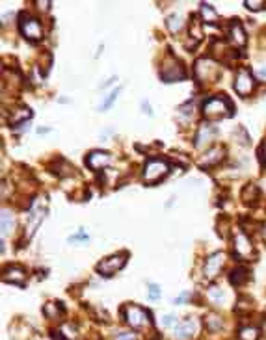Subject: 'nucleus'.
I'll list each match as a JSON object with an SVG mask.
<instances>
[{
    "label": "nucleus",
    "instance_id": "24",
    "mask_svg": "<svg viewBox=\"0 0 266 340\" xmlns=\"http://www.w3.org/2000/svg\"><path fill=\"white\" fill-rule=\"evenodd\" d=\"M201 19L208 25H216L218 23V13L210 4H201Z\"/></svg>",
    "mask_w": 266,
    "mask_h": 340
},
{
    "label": "nucleus",
    "instance_id": "3",
    "mask_svg": "<svg viewBox=\"0 0 266 340\" xmlns=\"http://www.w3.org/2000/svg\"><path fill=\"white\" fill-rule=\"evenodd\" d=\"M169 171H171V165H169L168 160H164V158H149L144 165V180L147 184L153 186L162 179H166L169 175Z\"/></svg>",
    "mask_w": 266,
    "mask_h": 340
},
{
    "label": "nucleus",
    "instance_id": "40",
    "mask_svg": "<svg viewBox=\"0 0 266 340\" xmlns=\"http://www.w3.org/2000/svg\"><path fill=\"white\" fill-rule=\"evenodd\" d=\"M144 112H145V114H151V110H149V104H145V102H144Z\"/></svg>",
    "mask_w": 266,
    "mask_h": 340
},
{
    "label": "nucleus",
    "instance_id": "27",
    "mask_svg": "<svg viewBox=\"0 0 266 340\" xmlns=\"http://www.w3.org/2000/svg\"><path fill=\"white\" fill-rule=\"evenodd\" d=\"M208 299L214 303V305H223V299H225V294L222 292V288L212 287L208 290Z\"/></svg>",
    "mask_w": 266,
    "mask_h": 340
},
{
    "label": "nucleus",
    "instance_id": "22",
    "mask_svg": "<svg viewBox=\"0 0 266 340\" xmlns=\"http://www.w3.org/2000/svg\"><path fill=\"white\" fill-rule=\"evenodd\" d=\"M203 37V30H201V25H199L198 17H192V23H190V45H198Z\"/></svg>",
    "mask_w": 266,
    "mask_h": 340
},
{
    "label": "nucleus",
    "instance_id": "23",
    "mask_svg": "<svg viewBox=\"0 0 266 340\" xmlns=\"http://www.w3.org/2000/svg\"><path fill=\"white\" fill-rule=\"evenodd\" d=\"M0 221H2V236H8L11 231H15V225L17 223H15V218L10 210H4V212H2Z\"/></svg>",
    "mask_w": 266,
    "mask_h": 340
},
{
    "label": "nucleus",
    "instance_id": "8",
    "mask_svg": "<svg viewBox=\"0 0 266 340\" xmlns=\"http://www.w3.org/2000/svg\"><path fill=\"white\" fill-rule=\"evenodd\" d=\"M255 84L257 80L253 78L252 71L246 67H240L237 71V77H235V91L240 95V97H250L253 93V89H255Z\"/></svg>",
    "mask_w": 266,
    "mask_h": 340
},
{
    "label": "nucleus",
    "instance_id": "28",
    "mask_svg": "<svg viewBox=\"0 0 266 340\" xmlns=\"http://www.w3.org/2000/svg\"><path fill=\"white\" fill-rule=\"evenodd\" d=\"M119 91H121V89L117 88V89H114V91H112L110 95H108V97H107V101L102 102V106H101L102 110H108V108H110L112 104H114V101H116V99H117V95H119Z\"/></svg>",
    "mask_w": 266,
    "mask_h": 340
},
{
    "label": "nucleus",
    "instance_id": "30",
    "mask_svg": "<svg viewBox=\"0 0 266 340\" xmlns=\"http://www.w3.org/2000/svg\"><path fill=\"white\" fill-rule=\"evenodd\" d=\"M149 297L151 299H158L160 297V288L156 285H149Z\"/></svg>",
    "mask_w": 266,
    "mask_h": 340
},
{
    "label": "nucleus",
    "instance_id": "18",
    "mask_svg": "<svg viewBox=\"0 0 266 340\" xmlns=\"http://www.w3.org/2000/svg\"><path fill=\"white\" fill-rule=\"evenodd\" d=\"M259 195H261V192H259V186L257 184H246L244 186V190H242V194H240V197H242V201L246 204H253V203H257V199H259Z\"/></svg>",
    "mask_w": 266,
    "mask_h": 340
},
{
    "label": "nucleus",
    "instance_id": "37",
    "mask_svg": "<svg viewBox=\"0 0 266 340\" xmlns=\"http://www.w3.org/2000/svg\"><path fill=\"white\" fill-rule=\"evenodd\" d=\"M186 297H188V294H186V292H184V294H181V296L177 297V299H175V303H183L184 299H186Z\"/></svg>",
    "mask_w": 266,
    "mask_h": 340
},
{
    "label": "nucleus",
    "instance_id": "31",
    "mask_svg": "<svg viewBox=\"0 0 266 340\" xmlns=\"http://www.w3.org/2000/svg\"><path fill=\"white\" fill-rule=\"evenodd\" d=\"M173 324H177V318H175V316H171V314L164 316V320H162V326L169 327V326H173Z\"/></svg>",
    "mask_w": 266,
    "mask_h": 340
},
{
    "label": "nucleus",
    "instance_id": "26",
    "mask_svg": "<svg viewBox=\"0 0 266 340\" xmlns=\"http://www.w3.org/2000/svg\"><path fill=\"white\" fill-rule=\"evenodd\" d=\"M205 326H207V329L210 331V333H218V331L222 329V318L216 314H208L207 318H205Z\"/></svg>",
    "mask_w": 266,
    "mask_h": 340
},
{
    "label": "nucleus",
    "instance_id": "39",
    "mask_svg": "<svg viewBox=\"0 0 266 340\" xmlns=\"http://www.w3.org/2000/svg\"><path fill=\"white\" fill-rule=\"evenodd\" d=\"M261 234H262V238L266 240V225H262V229H261Z\"/></svg>",
    "mask_w": 266,
    "mask_h": 340
},
{
    "label": "nucleus",
    "instance_id": "11",
    "mask_svg": "<svg viewBox=\"0 0 266 340\" xmlns=\"http://www.w3.org/2000/svg\"><path fill=\"white\" fill-rule=\"evenodd\" d=\"M223 264H225V253H222V251L212 253V255L207 257V260H205V268H203L205 277H207L208 281L218 277V273L222 272Z\"/></svg>",
    "mask_w": 266,
    "mask_h": 340
},
{
    "label": "nucleus",
    "instance_id": "17",
    "mask_svg": "<svg viewBox=\"0 0 266 340\" xmlns=\"http://www.w3.org/2000/svg\"><path fill=\"white\" fill-rule=\"evenodd\" d=\"M227 35H229V39H231V43L235 45V47H244L246 41H247L246 32H244V26H242V23L238 19L231 21Z\"/></svg>",
    "mask_w": 266,
    "mask_h": 340
},
{
    "label": "nucleus",
    "instance_id": "9",
    "mask_svg": "<svg viewBox=\"0 0 266 340\" xmlns=\"http://www.w3.org/2000/svg\"><path fill=\"white\" fill-rule=\"evenodd\" d=\"M235 257H238L240 260H252L255 257V249H253L252 240L247 238V234H244L242 231L235 233Z\"/></svg>",
    "mask_w": 266,
    "mask_h": 340
},
{
    "label": "nucleus",
    "instance_id": "19",
    "mask_svg": "<svg viewBox=\"0 0 266 340\" xmlns=\"http://www.w3.org/2000/svg\"><path fill=\"white\" fill-rule=\"evenodd\" d=\"M247 279H250V272H247L246 268H235L231 272V275H229V281H231V285H235V287H242V285H246Z\"/></svg>",
    "mask_w": 266,
    "mask_h": 340
},
{
    "label": "nucleus",
    "instance_id": "4",
    "mask_svg": "<svg viewBox=\"0 0 266 340\" xmlns=\"http://www.w3.org/2000/svg\"><path fill=\"white\" fill-rule=\"evenodd\" d=\"M160 78L164 82H179L186 78V69L177 58H173L171 54L166 56V60L162 62V67H160Z\"/></svg>",
    "mask_w": 266,
    "mask_h": 340
},
{
    "label": "nucleus",
    "instance_id": "41",
    "mask_svg": "<svg viewBox=\"0 0 266 340\" xmlns=\"http://www.w3.org/2000/svg\"><path fill=\"white\" fill-rule=\"evenodd\" d=\"M264 329H266V324H264Z\"/></svg>",
    "mask_w": 266,
    "mask_h": 340
},
{
    "label": "nucleus",
    "instance_id": "10",
    "mask_svg": "<svg viewBox=\"0 0 266 340\" xmlns=\"http://www.w3.org/2000/svg\"><path fill=\"white\" fill-rule=\"evenodd\" d=\"M45 216H47V209H45V204H41V203L32 204L30 214H28V223H26V238H32V236H34V233L38 231V227L41 225V221L45 219Z\"/></svg>",
    "mask_w": 266,
    "mask_h": 340
},
{
    "label": "nucleus",
    "instance_id": "34",
    "mask_svg": "<svg viewBox=\"0 0 266 340\" xmlns=\"http://www.w3.org/2000/svg\"><path fill=\"white\" fill-rule=\"evenodd\" d=\"M77 240H87V234L84 233V231H80V233H78V234L71 236V242H77Z\"/></svg>",
    "mask_w": 266,
    "mask_h": 340
},
{
    "label": "nucleus",
    "instance_id": "1",
    "mask_svg": "<svg viewBox=\"0 0 266 340\" xmlns=\"http://www.w3.org/2000/svg\"><path fill=\"white\" fill-rule=\"evenodd\" d=\"M203 116L207 119H222L233 116V102L225 95H212L203 102Z\"/></svg>",
    "mask_w": 266,
    "mask_h": 340
},
{
    "label": "nucleus",
    "instance_id": "7",
    "mask_svg": "<svg viewBox=\"0 0 266 340\" xmlns=\"http://www.w3.org/2000/svg\"><path fill=\"white\" fill-rule=\"evenodd\" d=\"M127 257H129V253L123 251V253H116V255H112V257L102 258L101 262L97 264L99 275H102V277H112L117 270H121V268L127 264Z\"/></svg>",
    "mask_w": 266,
    "mask_h": 340
},
{
    "label": "nucleus",
    "instance_id": "32",
    "mask_svg": "<svg viewBox=\"0 0 266 340\" xmlns=\"http://www.w3.org/2000/svg\"><path fill=\"white\" fill-rule=\"evenodd\" d=\"M114 340H136L134 333H119Z\"/></svg>",
    "mask_w": 266,
    "mask_h": 340
},
{
    "label": "nucleus",
    "instance_id": "12",
    "mask_svg": "<svg viewBox=\"0 0 266 340\" xmlns=\"http://www.w3.org/2000/svg\"><path fill=\"white\" fill-rule=\"evenodd\" d=\"M199 331V322L196 318H186V320L179 322L177 326H175V338L177 340H190L193 336L198 335Z\"/></svg>",
    "mask_w": 266,
    "mask_h": 340
},
{
    "label": "nucleus",
    "instance_id": "29",
    "mask_svg": "<svg viewBox=\"0 0 266 340\" xmlns=\"http://www.w3.org/2000/svg\"><path fill=\"white\" fill-rule=\"evenodd\" d=\"M246 4V8L247 10H252V11H261V10H264V6H266V2H257V0H246L244 2Z\"/></svg>",
    "mask_w": 266,
    "mask_h": 340
},
{
    "label": "nucleus",
    "instance_id": "20",
    "mask_svg": "<svg viewBox=\"0 0 266 340\" xmlns=\"http://www.w3.org/2000/svg\"><path fill=\"white\" fill-rule=\"evenodd\" d=\"M183 26H184V21L181 13L169 15L168 19H166V28H168L171 34H179L181 30H183Z\"/></svg>",
    "mask_w": 266,
    "mask_h": 340
},
{
    "label": "nucleus",
    "instance_id": "5",
    "mask_svg": "<svg viewBox=\"0 0 266 340\" xmlns=\"http://www.w3.org/2000/svg\"><path fill=\"white\" fill-rule=\"evenodd\" d=\"M19 30H21V34L28 39V41H41V39H43V34H45L41 21L36 19V17H30L28 13H21Z\"/></svg>",
    "mask_w": 266,
    "mask_h": 340
},
{
    "label": "nucleus",
    "instance_id": "14",
    "mask_svg": "<svg viewBox=\"0 0 266 340\" xmlns=\"http://www.w3.org/2000/svg\"><path fill=\"white\" fill-rule=\"evenodd\" d=\"M110 162H112V158H110V155H108L107 151H92L86 158L87 167L93 169V171L104 169V167L110 165Z\"/></svg>",
    "mask_w": 266,
    "mask_h": 340
},
{
    "label": "nucleus",
    "instance_id": "15",
    "mask_svg": "<svg viewBox=\"0 0 266 340\" xmlns=\"http://www.w3.org/2000/svg\"><path fill=\"white\" fill-rule=\"evenodd\" d=\"M214 136H216V128L212 125H208V123H203V125L199 126L196 138H193V145L198 147V149H203L205 145L212 143Z\"/></svg>",
    "mask_w": 266,
    "mask_h": 340
},
{
    "label": "nucleus",
    "instance_id": "13",
    "mask_svg": "<svg viewBox=\"0 0 266 340\" xmlns=\"http://www.w3.org/2000/svg\"><path fill=\"white\" fill-rule=\"evenodd\" d=\"M2 281L10 282V285H17V287H24V282H26V272H24V268L10 264V266H6L4 272H2Z\"/></svg>",
    "mask_w": 266,
    "mask_h": 340
},
{
    "label": "nucleus",
    "instance_id": "35",
    "mask_svg": "<svg viewBox=\"0 0 266 340\" xmlns=\"http://www.w3.org/2000/svg\"><path fill=\"white\" fill-rule=\"evenodd\" d=\"M38 6H39V10L48 11V6H50V2H48V0H45V2H38Z\"/></svg>",
    "mask_w": 266,
    "mask_h": 340
},
{
    "label": "nucleus",
    "instance_id": "38",
    "mask_svg": "<svg viewBox=\"0 0 266 340\" xmlns=\"http://www.w3.org/2000/svg\"><path fill=\"white\" fill-rule=\"evenodd\" d=\"M259 77H261V78H266V69H261V71H259Z\"/></svg>",
    "mask_w": 266,
    "mask_h": 340
},
{
    "label": "nucleus",
    "instance_id": "16",
    "mask_svg": "<svg viewBox=\"0 0 266 340\" xmlns=\"http://www.w3.org/2000/svg\"><path fill=\"white\" fill-rule=\"evenodd\" d=\"M223 156H225V151H223V147H212V149H208L201 158H199V165L207 169V167H212V165H218L220 162L223 160Z\"/></svg>",
    "mask_w": 266,
    "mask_h": 340
},
{
    "label": "nucleus",
    "instance_id": "21",
    "mask_svg": "<svg viewBox=\"0 0 266 340\" xmlns=\"http://www.w3.org/2000/svg\"><path fill=\"white\" fill-rule=\"evenodd\" d=\"M43 314L47 316L48 320H54L58 316L63 314V305L60 301H48L47 305L43 307Z\"/></svg>",
    "mask_w": 266,
    "mask_h": 340
},
{
    "label": "nucleus",
    "instance_id": "2",
    "mask_svg": "<svg viewBox=\"0 0 266 340\" xmlns=\"http://www.w3.org/2000/svg\"><path fill=\"white\" fill-rule=\"evenodd\" d=\"M121 314L125 318V322L132 329H145V327L153 326V320H151V312L145 311L144 307L138 305H125L121 309Z\"/></svg>",
    "mask_w": 266,
    "mask_h": 340
},
{
    "label": "nucleus",
    "instance_id": "25",
    "mask_svg": "<svg viewBox=\"0 0 266 340\" xmlns=\"http://www.w3.org/2000/svg\"><path fill=\"white\" fill-rule=\"evenodd\" d=\"M238 338L240 340H259V329L255 326H246L238 331Z\"/></svg>",
    "mask_w": 266,
    "mask_h": 340
},
{
    "label": "nucleus",
    "instance_id": "36",
    "mask_svg": "<svg viewBox=\"0 0 266 340\" xmlns=\"http://www.w3.org/2000/svg\"><path fill=\"white\" fill-rule=\"evenodd\" d=\"M261 156H262V164L266 165V141L262 143V147H261Z\"/></svg>",
    "mask_w": 266,
    "mask_h": 340
},
{
    "label": "nucleus",
    "instance_id": "6",
    "mask_svg": "<svg viewBox=\"0 0 266 340\" xmlns=\"http://www.w3.org/2000/svg\"><path fill=\"white\" fill-rule=\"evenodd\" d=\"M193 73L199 82H216V78L220 77V67L210 58H199L196 62Z\"/></svg>",
    "mask_w": 266,
    "mask_h": 340
},
{
    "label": "nucleus",
    "instance_id": "33",
    "mask_svg": "<svg viewBox=\"0 0 266 340\" xmlns=\"http://www.w3.org/2000/svg\"><path fill=\"white\" fill-rule=\"evenodd\" d=\"M52 340H69L62 331H52Z\"/></svg>",
    "mask_w": 266,
    "mask_h": 340
}]
</instances>
